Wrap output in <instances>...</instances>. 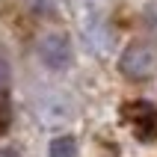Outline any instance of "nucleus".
Instances as JSON below:
<instances>
[{"label": "nucleus", "mask_w": 157, "mask_h": 157, "mask_svg": "<svg viewBox=\"0 0 157 157\" xmlns=\"http://www.w3.org/2000/svg\"><path fill=\"white\" fill-rule=\"evenodd\" d=\"M36 53H39V62L51 71H62V68L71 65V42H68V36L59 33V30H48V33L39 36Z\"/></svg>", "instance_id": "1"}, {"label": "nucleus", "mask_w": 157, "mask_h": 157, "mask_svg": "<svg viewBox=\"0 0 157 157\" xmlns=\"http://www.w3.org/2000/svg\"><path fill=\"white\" fill-rule=\"evenodd\" d=\"M80 24L86 42L98 51L107 48V27H104V0H86L80 3Z\"/></svg>", "instance_id": "2"}, {"label": "nucleus", "mask_w": 157, "mask_h": 157, "mask_svg": "<svg viewBox=\"0 0 157 157\" xmlns=\"http://www.w3.org/2000/svg\"><path fill=\"white\" fill-rule=\"evenodd\" d=\"M119 68H122L124 77H133V80H142L148 77L151 68H154V53L145 42H131L124 48L122 59H119Z\"/></svg>", "instance_id": "3"}, {"label": "nucleus", "mask_w": 157, "mask_h": 157, "mask_svg": "<svg viewBox=\"0 0 157 157\" xmlns=\"http://www.w3.org/2000/svg\"><path fill=\"white\" fill-rule=\"evenodd\" d=\"M42 119L48 124H62V122H68L71 116H74V107H71L68 98H51V101H44L42 104Z\"/></svg>", "instance_id": "4"}, {"label": "nucleus", "mask_w": 157, "mask_h": 157, "mask_svg": "<svg viewBox=\"0 0 157 157\" xmlns=\"http://www.w3.org/2000/svg\"><path fill=\"white\" fill-rule=\"evenodd\" d=\"M51 157H77V142L74 136H56L51 142Z\"/></svg>", "instance_id": "5"}, {"label": "nucleus", "mask_w": 157, "mask_h": 157, "mask_svg": "<svg viewBox=\"0 0 157 157\" xmlns=\"http://www.w3.org/2000/svg\"><path fill=\"white\" fill-rule=\"evenodd\" d=\"M6 83H9V65L3 62V56H0V89H6Z\"/></svg>", "instance_id": "6"}, {"label": "nucleus", "mask_w": 157, "mask_h": 157, "mask_svg": "<svg viewBox=\"0 0 157 157\" xmlns=\"http://www.w3.org/2000/svg\"><path fill=\"white\" fill-rule=\"evenodd\" d=\"M0 157H21L15 148H0Z\"/></svg>", "instance_id": "7"}]
</instances>
